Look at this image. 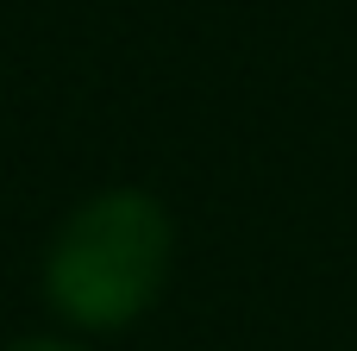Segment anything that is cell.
I'll return each mask as SVG.
<instances>
[{
    "instance_id": "obj_1",
    "label": "cell",
    "mask_w": 357,
    "mask_h": 351,
    "mask_svg": "<svg viewBox=\"0 0 357 351\" xmlns=\"http://www.w3.org/2000/svg\"><path fill=\"white\" fill-rule=\"evenodd\" d=\"M176 257V226L144 188H100L63 214L44 245V295L88 333H119L157 308Z\"/></svg>"
},
{
    "instance_id": "obj_2",
    "label": "cell",
    "mask_w": 357,
    "mask_h": 351,
    "mask_svg": "<svg viewBox=\"0 0 357 351\" xmlns=\"http://www.w3.org/2000/svg\"><path fill=\"white\" fill-rule=\"evenodd\" d=\"M6 351H75V345H63V339H19V345H6Z\"/></svg>"
}]
</instances>
